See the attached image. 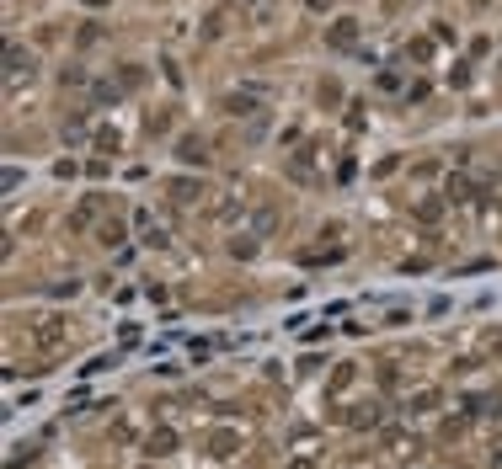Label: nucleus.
I'll return each mask as SVG.
<instances>
[{
  "mask_svg": "<svg viewBox=\"0 0 502 469\" xmlns=\"http://www.w3.org/2000/svg\"><path fill=\"white\" fill-rule=\"evenodd\" d=\"M171 443H176L171 432H155V438H150V453H171Z\"/></svg>",
  "mask_w": 502,
  "mask_h": 469,
  "instance_id": "f257e3e1",
  "label": "nucleus"
}]
</instances>
